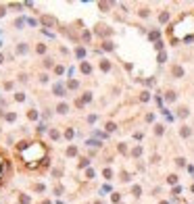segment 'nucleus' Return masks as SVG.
Masks as SVG:
<instances>
[{"mask_svg": "<svg viewBox=\"0 0 194 204\" xmlns=\"http://www.w3.org/2000/svg\"><path fill=\"white\" fill-rule=\"evenodd\" d=\"M17 156H19V160L27 169H40L46 163L48 150H46V146L40 142V139H34V142H21L17 146Z\"/></svg>", "mask_w": 194, "mask_h": 204, "instance_id": "1", "label": "nucleus"}, {"mask_svg": "<svg viewBox=\"0 0 194 204\" xmlns=\"http://www.w3.org/2000/svg\"><path fill=\"white\" fill-rule=\"evenodd\" d=\"M173 42H190L194 38V15H184L173 27H169Z\"/></svg>", "mask_w": 194, "mask_h": 204, "instance_id": "2", "label": "nucleus"}, {"mask_svg": "<svg viewBox=\"0 0 194 204\" xmlns=\"http://www.w3.org/2000/svg\"><path fill=\"white\" fill-rule=\"evenodd\" d=\"M4 173H6V160H4V156L0 154V181H2Z\"/></svg>", "mask_w": 194, "mask_h": 204, "instance_id": "3", "label": "nucleus"}, {"mask_svg": "<svg viewBox=\"0 0 194 204\" xmlns=\"http://www.w3.org/2000/svg\"><path fill=\"white\" fill-rule=\"evenodd\" d=\"M173 73H175V77H182V75H184L182 67H175V69H173Z\"/></svg>", "mask_w": 194, "mask_h": 204, "instance_id": "4", "label": "nucleus"}, {"mask_svg": "<svg viewBox=\"0 0 194 204\" xmlns=\"http://www.w3.org/2000/svg\"><path fill=\"white\" fill-rule=\"evenodd\" d=\"M161 204H167V202H161Z\"/></svg>", "mask_w": 194, "mask_h": 204, "instance_id": "5", "label": "nucleus"}]
</instances>
